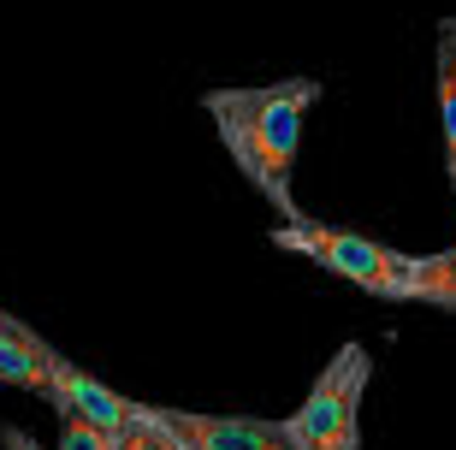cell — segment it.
<instances>
[{
  "label": "cell",
  "mask_w": 456,
  "mask_h": 450,
  "mask_svg": "<svg viewBox=\"0 0 456 450\" xmlns=\"http://www.w3.org/2000/svg\"><path fill=\"white\" fill-rule=\"evenodd\" d=\"M314 101H321L314 78H285V84H261V89H208L202 95L232 167L279 208V225L303 219V208L290 196V172H297L303 119Z\"/></svg>",
  "instance_id": "6da1fadb"
},
{
  "label": "cell",
  "mask_w": 456,
  "mask_h": 450,
  "mask_svg": "<svg viewBox=\"0 0 456 450\" xmlns=\"http://www.w3.org/2000/svg\"><path fill=\"white\" fill-rule=\"evenodd\" d=\"M273 243L290 255H303L314 267L350 279L355 290L386 302H415V255H397L386 243H373L362 232H338V225H321V219H297V225H279Z\"/></svg>",
  "instance_id": "7a4b0ae2"
},
{
  "label": "cell",
  "mask_w": 456,
  "mask_h": 450,
  "mask_svg": "<svg viewBox=\"0 0 456 450\" xmlns=\"http://www.w3.org/2000/svg\"><path fill=\"white\" fill-rule=\"evenodd\" d=\"M373 380V356L362 344H344L321 367L303 409L285 421L297 450H362V391Z\"/></svg>",
  "instance_id": "3957f363"
},
{
  "label": "cell",
  "mask_w": 456,
  "mask_h": 450,
  "mask_svg": "<svg viewBox=\"0 0 456 450\" xmlns=\"http://www.w3.org/2000/svg\"><path fill=\"white\" fill-rule=\"evenodd\" d=\"M184 450H297L285 421H249V415H190V409H160Z\"/></svg>",
  "instance_id": "277c9868"
},
{
  "label": "cell",
  "mask_w": 456,
  "mask_h": 450,
  "mask_svg": "<svg viewBox=\"0 0 456 450\" xmlns=\"http://www.w3.org/2000/svg\"><path fill=\"white\" fill-rule=\"evenodd\" d=\"M48 403L60 409V415H77V421H89V427H102L107 438L125 433V421H131V409H136L131 397H118L113 385H102L95 373H84V367L66 362V356H60V367H53V397Z\"/></svg>",
  "instance_id": "5b68a950"
},
{
  "label": "cell",
  "mask_w": 456,
  "mask_h": 450,
  "mask_svg": "<svg viewBox=\"0 0 456 450\" xmlns=\"http://www.w3.org/2000/svg\"><path fill=\"white\" fill-rule=\"evenodd\" d=\"M53 367H60V350H53L36 326H24L18 315L0 308V385L53 397Z\"/></svg>",
  "instance_id": "8992f818"
},
{
  "label": "cell",
  "mask_w": 456,
  "mask_h": 450,
  "mask_svg": "<svg viewBox=\"0 0 456 450\" xmlns=\"http://www.w3.org/2000/svg\"><path fill=\"white\" fill-rule=\"evenodd\" d=\"M439 119H444V160L456 184V18H439Z\"/></svg>",
  "instance_id": "52a82bcc"
},
{
  "label": "cell",
  "mask_w": 456,
  "mask_h": 450,
  "mask_svg": "<svg viewBox=\"0 0 456 450\" xmlns=\"http://www.w3.org/2000/svg\"><path fill=\"white\" fill-rule=\"evenodd\" d=\"M113 450H184V445H178V433L167 427V415H160V409L136 403L131 421H125V433L113 438Z\"/></svg>",
  "instance_id": "ba28073f"
},
{
  "label": "cell",
  "mask_w": 456,
  "mask_h": 450,
  "mask_svg": "<svg viewBox=\"0 0 456 450\" xmlns=\"http://www.w3.org/2000/svg\"><path fill=\"white\" fill-rule=\"evenodd\" d=\"M415 302L456 308V250H444V255H415Z\"/></svg>",
  "instance_id": "9c48e42d"
},
{
  "label": "cell",
  "mask_w": 456,
  "mask_h": 450,
  "mask_svg": "<svg viewBox=\"0 0 456 450\" xmlns=\"http://www.w3.org/2000/svg\"><path fill=\"white\" fill-rule=\"evenodd\" d=\"M53 450H113V438H107L102 427L77 421V415H60V445Z\"/></svg>",
  "instance_id": "30bf717a"
},
{
  "label": "cell",
  "mask_w": 456,
  "mask_h": 450,
  "mask_svg": "<svg viewBox=\"0 0 456 450\" xmlns=\"http://www.w3.org/2000/svg\"><path fill=\"white\" fill-rule=\"evenodd\" d=\"M0 445H6V450H42L36 438H24V433H18V427H0Z\"/></svg>",
  "instance_id": "8fae6325"
}]
</instances>
